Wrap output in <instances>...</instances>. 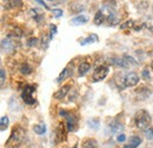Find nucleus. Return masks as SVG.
<instances>
[{"mask_svg": "<svg viewBox=\"0 0 153 148\" xmlns=\"http://www.w3.org/2000/svg\"><path fill=\"white\" fill-rule=\"evenodd\" d=\"M143 78H144L145 80H147V79L150 78V72H149V70H147V68H145V70L143 71Z\"/></svg>", "mask_w": 153, "mask_h": 148, "instance_id": "473e14b6", "label": "nucleus"}, {"mask_svg": "<svg viewBox=\"0 0 153 148\" xmlns=\"http://www.w3.org/2000/svg\"><path fill=\"white\" fill-rule=\"evenodd\" d=\"M50 1H56V0H50Z\"/></svg>", "mask_w": 153, "mask_h": 148, "instance_id": "e433bc0d", "label": "nucleus"}, {"mask_svg": "<svg viewBox=\"0 0 153 148\" xmlns=\"http://www.w3.org/2000/svg\"><path fill=\"white\" fill-rule=\"evenodd\" d=\"M53 16H54L56 18H60V17H62V10H60V8H56V10H53Z\"/></svg>", "mask_w": 153, "mask_h": 148, "instance_id": "c756f323", "label": "nucleus"}, {"mask_svg": "<svg viewBox=\"0 0 153 148\" xmlns=\"http://www.w3.org/2000/svg\"><path fill=\"white\" fill-rule=\"evenodd\" d=\"M5 6L7 8H20L22 7L21 0H5Z\"/></svg>", "mask_w": 153, "mask_h": 148, "instance_id": "9b49d317", "label": "nucleus"}, {"mask_svg": "<svg viewBox=\"0 0 153 148\" xmlns=\"http://www.w3.org/2000/svg\"><path fill=\"white\" fill-rule=\"evenodd\" d=\"M82 10H84L82 5H80V4H78V2L72 4V6H71V11H72V12H80V11H82Z\"/></svg>", "mask_w": 153, "mask_h": 148, "instance_id": "393cba45", "label": "nucleus"}, {"mask_svg": "<svg viewBox=\"0 0 153 148\" xmlns=\"http://www.w3.org/2000/svg\"><path fill=\"white\" fill-rule=\"evenodd\" d=\"M8 126V118L7 116H2L0 120V130H5Z\"/></svg>", "mask_w": 153, "mask_h": 148, "instance_id": "5701e85b", "label": "nucleus"}, {"mask_svg": "<svg viewBox=\"0 0 153 148\" xmlns=\"http://www.w3.org/2000/svg\"><path fill=\"white\" fill-rule=\"evenodd\" d=\"M72 75V70L70 68V67H66V68H64V71L60 73V75L58 76L57 79V82H61V81H64V80H66L68 76H71Z\"/></svg>", "mask_w": 153, "mask_h": 148, "instance_id": "ddd939ff", "label": "nucleus"}, {"mask_svg": "<svg viewBox=\"0 0 153 148\" xmlns=\"http://www.w3.org/2000/svg\"><path fill=\"white\" fill-rule=\"evenodd\" d=\"M107 16H105V13L100 10V11H98L96 13V16H94V24L96 25H101L104 21H105V18H106Z\"/></svg>", "mask_w": 153, "mask_h": 148, "instance_id": "4468645a", "label": "nucleus"}, {"mask_svg": "<svg viewBox=\"0 0 153 148\" xmlns=\"http://www.w3.org/2000/svg\"><path fill=\"white\" fill-rule=\"evenodd\" d=\"M126 140V136L124 135V134H120V135H118V138H117V141L118 142H124Z\"/></svg>", "mask_w": 153, "mask_h": 148, "instance_id": "72a5a7b5", "label": "nucleus"}, {"mask_svg": "<svg viewBox=\"0 0 153 148\" xmlns=\"http://www.w3.org/2000/svg\"><path fill=\"white\" fill-rule=\"evenodd\" d=\"M34 92H36V86L25 85L22 93H21V99L24 100L25 104H27V105H34L36 104V98L33 96Z\"/></svg>", "mask_w": 153, "mask_h": 148, "instance_id": "7ed1b4c3", "label": "nucleus"}, {"mask_svg": "<svg viewBox=\"0 0 153 148\" xmlns=\"http://www.w3.org/2000/svg\"><path fill=\"white\" fill-rule=\"evenodd\" d=\"M20 73L24 74V75H28V74L32 73V67L27 62H25L20 66Z\"/></svg>", "mask_w": 153, "mask_h": 148, "instance_id": "412c9836", "label": "nucleus"}, {"mask_svg": "<svg viewBox=\"0 0 153 148\" xmlns=\"http://www.w3.org/2000/svg\"><path fill=\"white\" fill-rule=\"evenodd\" d=\"M81 148H98V142L96 139H86L82 141Z\"/></svg>", "mask_w": 153, "mask_h": 148, "instance_id": "f8f14e48", "label": "nucleus"}, {"mask_svg": "<svg viewBox=\"0 0 153 148\" xmlns=\"http://www.w3.org/2000/svg\"><path fill=\"white\" fill-rule=\"evenodd\" d=\"M87 125H88L91 128H93V130H98V128H99L100 122H99V120H98V119H92V120H90V121L87 122Z\"/></svg>", "mask_w": 153, "mask_h": 148, "instance_id": "b1692460", "label": "nucleus"}, {"mask_svg": "<svg viewBox=\"0 0 153 148\" xmlns=\"http://www.w3.org/2000/svg\"><path fill=\"white\" fill-rule=\"evenodd\" d=\"M0 78H1V86H4V84H5V80H6V76H5V70L4 68H1V71H0Z\"/></svg>", "mask_w": 153, "mask_h": 148, "instance_id": "2f4dec72", "label": "nucleus"}, {"mask_svg": "<svg viewBox=\"0 0 153 148\" xmlns=\"http://www.w3.org/2000/svg\"><path fill=\"white\" fill-rule=\"evenodd\" d=\"M24 139H25V130L21 126H14L5 146L7 148L19 147L20 144L24 141Z\"/></svg>", "mask_w": 153, "mask_h": 148, "instance_id": "f257e3e1", "label": "nucleus"}, {"mask_svg": "<svg viewBox=\"0 0 153 148\" xmlns=\"http://www.w3.org/2000/svg\"><path fill=\"white\" fill-rule=\"evenodd\" d=\"M107 73H108V66H106V65H100L96 71H94V73L92 75V79H93V81H96V82L97 81H100V80H102V79L106 78Z\"/></svg>", "mask_w": 153, "mask_h": 148, "instance_id": "20e7f679", "label": "nucleus"}, {"mask_svg": "<svg viewBox=\"0 0 153 148\" xmlns=\"http://www.w3.org/2000/svg\"><path fill=\"white\" fill-rule=\"evenodd\" d=\"M124 79H125V85L128 86V87H133L135 85H138V82H139V76H138V74L134 73V72L127 73L125 75Z\"/></svg>", "mask_w": 153, "mask_h": 148, "instance_id": "0eeeda50", "label": "nucleus"}, {"mask_svg": "<svg viewBox=\"0 0 153 148\" xmlns=\"http://www.w3.org/2000/svg\"><path fill=\"white\" fill-rule=\"evenodd\" d=\"M37 42H38V39H37V38H30V39L27 40V45H28V46H36Z\"/></svg>", "mask_w": 153, "mask_h": 148, "instance_id": "c85d7f7f", "label": "nucleus"}, {"mask_svg": "<svg viewBox=\"0 0 153 148\" xmlns=\"http://www.w3.org/2000/svg\"><path fill=\"white\" fill-rule=\"evenodd\" d=\"M133 26H134L133 20H128V21L121 24V25H120V28H121V30H126V28H131V27H133Z\"/></svg>", "mask_w": 153, "mask_h": 148, "instance_id": "a878e982", "label": "nucleus"}, {"mask_svg": "<svg viewBox=\"0 0 153 148\" xmlns=\"http://www.w3.org/2000/svg\"><path fill=\"white\" fill-rule=\"evenodd\" d=\"M107 21L110 25H118L119 24V17L117 16L115 12H112L107 16Z\"/></svg>", "mask_w": 153, "mask_h": 148, "instance_id": "aec40b11", "label": "nucleus"}, {"mask_svg": "<svg viewBox=\"0 0 153 148\" xmlns=\"http://www.w3.org/2000/svg\"><path fill=\"white\" fill-rule=\"evenodd\" d=\"M87 21H88V18H87L86 16H78V17L72 19L71 24H72V25H80V24H85V22H87Z\"/></svg>", "mask_w": 153, "mask_h": 148, "instance_id": "a211bd4d", "label": "nucleus"}, {"mask_svg": "<svg viewBox=\"0 0 153 148\" xmlns=\"http://www.w3.org/2000/svg\"><path fill=\"white\" fill-rule=\"evenodd\" d=\"M71 90V85H65V86H62L60 90H58L57 92L54 93V98L58 99V100H61V99H64L66 95H67V93L68 91Z\"/></svg>", "mask_w": 153, "mask_h": 148, "instance_id": "6e6552de", "label": "nucleus"}, {"mask_svg": "<svg viewBox=\"0 0 153 148\" xmlns=\"http://www.w3.org/2000/svg\"><path fill=\"white\" fill-rule=\"evenodd\" d=\"M33 130H34V133H37L38 135H42V134H45L46 133V125L45 124H38V125H34L33 126Z\"/></svg>", "mask_w": 153, "mask_h": 148, "instance_id": "f3484780", "label": "nucleus"}, {"mask_svg": "<svg viewBox=\"0 0 153 148\" xmlns=\"http://www.w3.org/2000/svg\"><path fill=\"white\" fill-rule=\"evenodd\" d=\"M151 121H152L151 115L145 110L138 111L134 115V122H135V126L139 130H147L151 125Z\"/></svg>", "mask_w": 153, "mask_h": 148, "instance_id": "f03ea898", "label": "nucleus"}, {"mask_svg": "<svg viewBox=\"0 0 153 148\" xmlns=\"http://www.w3.org/2000/svg\"><path fill=\"white\" fill-rule=\"evenodd\" d=\"M57 32H58L57 26L52 24V25L50 26V38L52 39V38H53V37H54V36H56V34H57Z\"/></svg>", "mask_w": 153, "mask_h": 148, "instance_id": "cd10ccee", "label": "nucleus"}, {"mask_svg": "<svg viewBox=\"0 0 153 148\" xmlns=\"http://www.w3.org/2000/svg\"><path fill=\"white\" fill-rule=\"evenodd\" d=\"M140 144H141V139L139 136H137V135H132L128 139V144L124 148H137Z\"/></svg>", "mask_w": 153, "mask_h": 148, "instance_id": "9d476101", "label": "nucleus"}, {"mask_svg": "<svg viewBox=\"0 0 153 148\" xmlns=\"http://www.w3.org/2000/svg\"><path fill=\"white\" fill-rule=\"evenodd\" d=\"M50 39H51V38H47L46 36H44V37H42V47H44V48H47Z\"/></svg>", "mask_w": 153, "mask_h": 148, "instance_id": "7c9ffc66", "label": "nucleus"}, {"mask_svg": "<svg viewBox=\"0 0 153 148\" xmlns=\"http://www.w3.org/2000/svg\"><path fill=\"white\" fill-rule=\"evenodd\" d=\"M110 130H111V133H117L119 130H124V126H123V124H120L118 121H113L110 124Z\"/></svg>", "mask_w": 153, "mask_h": 148, "instance_id": "dca6fc26", "label": "nucleus"}, {"mask_svg": "<svg viewBox=\"0 0 153 148\" xmlns=\"http://www.w3.org/2000/svg\"><path fill=\"white\" fill-rule=\"evenodd\" d=\"M145 135H146V138H147L150 141H152L153 142V126L145 130Z\"/></svg>", "mask_w": 153, "mask_h": 148, "instance_id": "bb28decb", "label": "nucleus"}, {"mask_svg": "<svg viewBox=\"0 0 153 148\" xmlns=\"http://www.w3.org/2000/svg\"><path fill=\"white\" fill-rule=\"evenodd\" d=\"M73 148H76V147H73Z\"/></svg>", "mask_w": 153, "mask_h": 148, "instance_id": "4c0bfd02", "label": "nucleus"}, {"mask_svg": "<svg viewBox=\"0 0 153 148\" xmlns=\"http://www.w3.org/2000/svg\"><path fill=\"white\" fill-rule=\"evenodd\" d=\"M1 48H2V51H5V52H12V51L14 50V45H13V42L11 41V38L8 37L1 41Z\"/></svg>", "mask_w": 153, "mask_h": 148, "instance_id": "1a4fd4ad", "label": "nucleus"}, {"mask_svg": "<svg viewBox=\"0 0 153 148\" xmlns=\"http://www.w3.org/2000/svg\"><path fill=\"white\" fill-rule=\"evenodd\" d=\"M66 132H67V128L65 127V125L62 122H60L57 126V128H56V138H57L58 142H62V141H65L67 139Z\"/></svg>", "mask_w": 153, "mask_h": 148, "instance_id": "39448f33", "label": "nucleus"}, {"mask_svg": "<svg viewBox=\"0 0 153 148\" xmlns=\"http://www.w3.org/2000/svg\"><path fill=\"white\" fill-rule=\"evenodd\" d=\"M151 67H152V70H153V61H152V64H151Z\"/></svg>", "mask_w": 153, "mask_h": 148, "instance_id": "c9c22d12", "label": "nucleus"}, {"mask_svg": "<svg viewBox=\"0 0 153 148\" xmlns=\"http://www.w3.org/2000/svg\"><path fill=\"white\" fill-rule=\"evenodd\" d=\"M66 128L68 132H76L78 128V119L74 114H68L66 118Z\"/></svg>", "mask_w": 153, "mask_h": 148, "instance_id": "423d86ee", "label": "nucleus"}, {"mask_svg": "<svg viewBox=\"0 0 153 148\" xmlns=\"http://www.w3.org/2000/svg\"><path fill=\"white\" fill-rule=\"evenodd\" d=\"M99 39H98V36L97 34H91V36H88V37L86 38V39H82V40H80V44L81 45H87V44H92V42H97Z\"/></svg>", "mask_w": 153, "mask_h": 148, "instance_id": "6ab92c4d", "label": "nucleus"}, {"mask_svg": "<svg viewBox=\"0 0 153 148\" xmlns=\"http://www.w3.org/2000/svg\"><path fill=\"white\" fill-rule=\"evenodd\" d=\"M91 68V65L88 64V62H86V61H84V62H81L80 65H79V75L81 76V75H85V74L88 72V70Z\"/></svg>", "mask_w": 153, "mask_h": 148, "instance_id": "2eb2a0df", "label": "nucleus"}, {"mask_svg": "<svg viewBox=\"0 0 153 148\" xmlns=\"http://www.w3.org/2000/svg\"><path fill=\"white\" fill-rule=\"evenodd\" d=\"M37 1H38V2L40 4V5H41V6H44V7L46 8V10H50V7H48V6H47V5H46V4H45V2L42 1V0H37Z\"/></svg>", "mask_w": 153, "mask_h": 148, "instance_id": "f704fd0d", "label": "nucleus"}, {"mask_svg": "<svg viewBox=\"0 0 153 148\" xmlns=\"http://www.w3.org/2000/svg\"><path fill=\"white\" fill-rule=\"evenodd\" d=\"M31 14H32V18L34 19L36 21H38V22H40V21L44 19V16L40 13V11H39V10H37V8L31 10Z\"/></svg>", "mask_w": 153, "mask_h": 148, "instance_id": "4be33fe9", "label": "nucleus"}]
</instances>
